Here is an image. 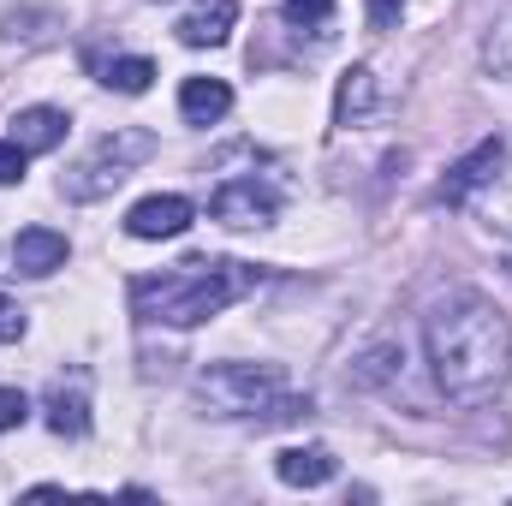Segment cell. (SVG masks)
Wrapping results in <instances>:
<instances>
[{"instance_id":"obj_1","label":"cell","mask_w":512,"mask_h":506,"mask_svg":"<svg viewBox=\"0 0 512 506\" xmlns=\"http://www.w3.org/2000/svg\"><path fill=\"white\" fill-rule=\"evenodd\" d=\"M429 364L447 399L477 405L512 370V328L483 292H453L429 316Z\"/></svg>"},{"instance_id":"obj_2","label":"cell","mask_w":512,"mask_h":506,"mask_svg":"<svg viewBox=\"0 0 512 506\" xmlns=\"http://www.w3.org/2000/svg\"><path fill=\"white\" fill-rule=\"evenodd\" d=\"M256 286L251 262H233V256H185L149 280L131 286V310L143 322H173V328H197L209 316H221L227 304H239Z\"/></svg>"},{"instance_id":"obj_3","label":"cell","mask_w":512,"mask_h":506,"mask_svg":"<svg viewBox=\"0 0 512 506\" xmlns=\"http://www.w3.org/2000/svg\"><path fill=\"white\" fill-rule=\"evenodd\" d=\"M149 155H155V131H137V126L108 131V137H102V143L66 173V197H72V203H96V197H108L114 185H126L131 167L149 161Z\"/></svg>"},{"instance_id":"obj_4","label":"cell","mask_w":512,"mask_h":506,"mask_svg":"<svg viewBox=\"0 0 512 506\" xmlns=\"http://www.w3.org/2000/svg\"><path fill=\"white\" fill-rule=\"evenodd\" d=\"M280 399V370L274 364H209L197 376V405L209 417H256Z\"/></svg>"},{"instance_id":"obj_5","label":"cell","mask_w":512,"mask_h":506,"mask_svg":"<svg viewBox=\"0 0 512 506\" xmlns=\"http://www.w3.org/2000/svg\"><path fill=\"white\" fill-rule=\"evenodd\" d=\"M209 215L221 227H268L280 215V191L268 179H227L215 197H209Z\"/></svg>"},{"instance_id":"obj_6","label":"cell","mask_w":512,"mask_h":506,"mask_svg":"<svg viewBox=\"0 0 512 506\" xmlns=\"http://www.w3.org/2000/svg\"><path fill=\"white\" fill-rule=\"evenodd\" d=\"M197 221V209H191V197H143V203H131L126 215V233L131 239H179L185 227Z\"/></svg>"},{"instance_id":"obj_7","label":"cell","mask_w":512,"mask_h":506,"mask_svg":"<svg viewBox=\"0 0 512 506\" xmlns=\"http://www.w3.org/2000/svg\"><path fill=\"white\" fill-rule=\"evenodd\" d=\"M501 155H507V143H501V137H483L465 161H453V167H447V179H441V191H435V197H441V203H465L477 185H489V179H495Z\"/></svg>"},{"instance_id":"obj_8","label":"cell","mask_w":512,"mask_h":506,"mask_svg":"<svg viewBox=\"0 0 512 506\" xmlns=\"http://www.w3.org/2000/svg\"><path fill=\"white\" fill-rule=\"evenodd\" d=\"M233 24H239V0H197L179 18V42L185 48H215V42L233 36Z\"/></svg>"},{"instance_id":"obj_9","label":"cell","mask_w":512,"mask_h":506,"mask_svg":"<svg viewBox=\"0 0 512 506\" xmlns=\"http://www.w3.org/2000/svg\"><path fill=\"white\" fill-rule=\"evenodd\" d=\"M48 429L66 435V441H78V435L90 429V381L84 376L54 381V387H48Z\"/></svg>"},{"instance_id":"obj_10","label":"cell","mask_w":512,"mask_h":506,"mask_svg":"<svg viewBox=\"0 0 512 506\" xmlns=\"http://www.w3.org/2000/svg\"><path fill=\"white\" fill-rule=\"evenodd\" d=\"M12 262H18V274H54V268H66V233H54V227H24V233L12 239Z\"/></svg>"},{"instance_id":"obj_11","label":"cell","mask_w":512,"mask_h":506,"mask_svg":"<svg viewBox=\"0 0 512 506\" xmlns=\"http://www.w3.org/2000/svg\"><path fill=\"white\" fill-rule=\"evenodd\" d=\"M274 471H280L286 489H322V483L340 471V459H334L328 447H286V453L274 459Z\"/></svg>"},{"instance_id":"obj_12","label":"cell","mask_w":512,"mask_h":506,"mask_svg":"<svg viewBox=\"0 0 512 506\" xmlns=\"http://www.w3.org/2000/svg\"><path fill=\"white\" fill-rule=\"evenodd\" d=\"M227 108H233V90H227L221 78H185V90H179V114H185L191 126H215Z\"/></svg>"},{"instance_id":"obj_13","label":"cell","mask_w":512,"mask_h":506,"mask_svg":"<svg viewBox=\"0 0 512 506\" xmlns=\"http://www.w3.org/2000/svg\"><path fill=\"white\" fill-rule=\"evenodd\" d=\"M12 143H24L30 155L60 149V143H66V114H60V108H24V114L12 120Z\"/></svg>"},{"instance_id":"obj_14","label":"cell","mask_w":512,"mask_h":506,"mask_svg":"<svg viewBox=\"0 0 512 506\" xmlns=\"http://www.w3.org/2000/svg\"><path fill=\"white\" fill-rule=\"evenodd\" d=\"M370 108H376V72H370V66H352V72L340 78V90H334V120H340V126H358Z\"/></svg>"},{"instance_id":"obj_15","label":"cell","mask_w":512,"mask_h":506,"mask_svg":"<svg viewBox=\"0 0 512 506\" xmlns=\"http://www.w3.org/2000/svg\"><path fill=\"white\" fill-rule=\"evenodd\" d=\"M102 84H108V90H120V96H143V90L155 84V66H149L143 54H126V60H108V66H102Z\"/></svg>"},{"instance_id":"obj_16","label":"cell","mask_w":512,"mask_h":506,"mask_svg":"<svg viewBox=\"0 0 512 506\" xmlns=\"http://www.w3.org/2000/svg\"><path fill=\"white\" fill-rule=\"evenodd\" d=\"M328 18H334V0H286V24L316 30V24H328Z\"/></svg>"},{"instance_id":"obj_17","label":"cell","mask_w":512,"mask_h":506,"mask_svg":"<svg viewBox=\"0 0 512 506\" xmlns=\"http://www.w3.org/2000/svg\"><path fill=\"white\" fill-rule=\"evenodd\" d=\"M24 161H30V149L6 137V143H0V185H18V179H24Z\"/></svg>"},{"instance_id":"obj_18","label":"cell","mask_w":512,"mask_h":506,"mask_svg":"<svg viewBox=\"0 0 512 506\" xmlns=\"http://www.w3.org/2000/svg\"><path fill=\"white\" fill-rule=\"evenodd\" d=\"M24 417H30V399H24L18 387H0V435H6V429H18Z\"/></svg>"},{"instance_id":"obj_19","label":"cell","mask_w":512,"mask_h":506,"mask_svg":"<svg viewBox=\"0 0 512 506\" xmlns=\"http://www.w3.org/2000/svg\"><path fill=\"white\" fill-rule=\"evenodd\" d=\"M12 340H24V310L0 292V346H12Z\"/></svg>"},{"instance_id":"obj_20","label":"cell","mask_w":512,"mask_h":506,"mask_svg":"<svg viewBox=\"0 0 512 506\" xmlns=\"http://www.w3.org/2000/svg\"><path fill=\"white\" fill-rule=\"evenodd\" d=\"M399 24V0H370V30H393Z\"/></svg>"}]
</instances>
